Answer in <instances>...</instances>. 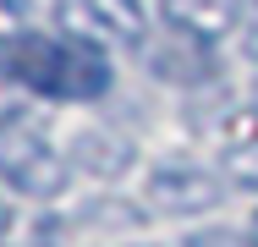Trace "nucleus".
Listing matches in <instances>:
<instances>
[{
  "mask_svg": "<svg viewBox=\"0 0 258 247\" xmlns=\"http://www.w3.org/2000/svg\"><path fill=\"white\" fill-rule=\"evenodd\" d=\"M0 66L39 99H60V104H94L110 94L115 72H110V55L88 39H72V33H17L0 44Z\"/></svg>",
  "mask_w": 258,
  "mask_h": 247,
  "instance_id": "obj_1",
  "label": "nucleus"
},
{
  "mask_svg": "<svg viewBox=\"0 0 258 247\" xmlns=\"http://www.w3.org/2000/svg\"><path fill=\"white\" fill-rule=\"evenodd\" d=\"M60 11V28L72 39H88V44H143L149 39V11L143 0H55Z\"/></svg>",
  "mask_w": 258,
  "mask_h": 247,
  "instance_id": "obj_2",
  "label": "nucleus"
},
{
  "mask_svg": "<svg viewBox=\"0 0 258 247\" xmlns=\"http://www.w3.org/2000/svg\"><path fill=\"white\" fill-rule=\"evenodd\" d=\"M0 176L17 187V193H33V198H50L60 193L66 181V165L39 132H28L22 121H0Z\"/></svg>",
  "mask_w": 258,
  "mask_h": 247,
  "instance_id": "obj_3",
  "label": "nucleus"
},
{
  "mask_svg": "<svg viewBox=\"0 0 258 247\" xmlns=\"http://www.w3.org/2000/svg\"><path fill=\"white\" fill-rule=\"evenodd\" d=\"M149 209H159V214H204V209H214L220 198H225V187H220V176H209L204 165H159L154 176H149Z\"/></svg>",
  "mask_w": 258,
  "mask_h": 247,
  "instance_id": "obj_4",
  "label": "nucleus"
},
{
  "mask_svg": "<svg viewBox=\"0 0 258 247\" xmlns=\"http://www.w3.org/2000/svg\"><path fill=\"white\" fill-rule=\"evenodd\" d=\"M165 6V22L176 33H187L192 44H214L225 33H236L247 0H159Z\"/></svg>",
  "mask_w": 258,
  "mask_h": 247,
  "instance_id": "obj_5",
  "label": "nucleus"
},
{
  "mask_svg": "<svg viewBox=\"0 0 258 247\" xmlns=\"http://www.w3.org/2000/svg\"><path fill=\"white\" fill-rule=\"evenodd\" d=\"M253 127H258V121H253ZM225 170H231L236 181L258 187V138H242V143H231V154H225Z\"/></svg>",
  "mask_w": 258,
  "mask_h": 247,
  "instance_id": "obj_6",
  "label": "nucleus"
},
{
  "mask_svg": "<svg viewBox=\"0 0 258 247\" xmlns=\"http://www.w3.org/2000/svg\"><path fill=\"white\" fill-rule=\"evenodd\" d=\"M187 247H258V231H231V225H214V231H192Z\"/></svg>",
  "mask_w": 258,
  "mask_h": 247,
  "instance_id": "obj_7",
  "label": "nucleus"
},
{
  "mask_svg": "<svg viewBox=\"0 0 258 247\" xmlns=\"http://www.w3.org/2000/svg\"><path fill=\"white\" fill-rule=\"evenodd\" d=\"M28 33V0H0V44Z\"/></svg>",
  "mask_w": 258,
  "mask_h": 247,
  "instance_id": "obj_8",
  "label": "nucleus"
},
{
  "mask_svg": "<svg viewBox=\"0 0 258 247\" xmlns=\"http://www.w3.org/2000/svg\"><path fill=\"white\" fill-rule=\"evenodd\" d=\"M253 231H258V214H253Z\"/></svg>",
  "mask_w": 258,
  "mask_h": 247,
  "instance_id": "obj_9",
  "label": "nucleus"
}]
</instances>
